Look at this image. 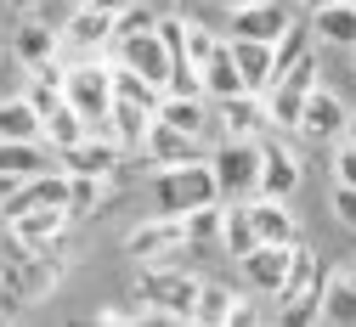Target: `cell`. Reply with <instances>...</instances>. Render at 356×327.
<instances>
[{
  "instance_id": "1",
  "label": "cell",
  "mask_w": 356,
  "mask_h": 327,
  "mask_svg": "<svg viewBox=\"0 0 356 327\" xmlns=\"http://www.w3.org/2000/svg\"><path fill=\"white\" fill-rule=\"evenodd\" d=\"M198 203H220L209 153H204V158H187V164H159V169H153V209H159V215H175V220H181V215L198 209Z\"/></svg>"
},
{
  "instance_id": "2",
  "label": "cell",
  "mask_w": 356,
  "mask_h": 327,
  "mask_svg": "<svg viewBox=\"0 0 356 327\" xmlns=\"http://www.w3.org/2000/svg\"><path fill=\"white\" fill-rule=\"evenodd\" d=\"M209 169H215L220 203L254 198V186H260V147H254V135H220V142L209 147Z\"/></svg>"
},
{
  "instance_id": "3",
  "label": "cell",
  "mask_w": 356,
  "mask_h": 327,
  "mask_svg": "<svg viewBox=\"0 0 356 327\" xmlns=\"http://www.w3.org/2000/svg\"><path fill=\"white\" fill-rule=\"evenodd\" d=\"M63 102L91 124V130H102V119H108V108H113V62H97V57L68 62V68H63Z\"/></svg>"
},
{
  "instance_id": "4",
  "label": "cell",
  "mask_w": 356,
  "mask_h": 327,
  "mask_svg": "<svg viewBox=\"0 0 356 327\" xmlns=\"http://www.w3.org/2000/svg\"><path fill=\"white\" fill-rule=\"evenodd\" d=\"M323 283H328L323 260L311 254V249H300V243H294V254H289V276H283V288L272 294V299H283V321H289V327H311V321H317Z\"/></svg>"
},
{
  "instance_id": "5",
  "label": "cell",
  "mask_w": 356,
  "mask_h": 327,
  "mask_svg": "<svg viewBox=\"0 0 356 327\" xmlns=\"http://www.w3.org/2000/svg\"><path fill=\"white\" fill-rule=\"evenodd\" d=\"M136 294L147 299V310H136V321H193L198 276H187V271H147Z\"/></svg>"
},
{
  "instance_id": "6",
  "label": "cell",
  "mask_w": 356,
  "mask_h": 327,
  "mask_svg": "<svg viewBox=\"0 0 356 327\" xmlns=\"http://www.w3.org/2000/svg\"><path fill=\"white\" fill-rule=\"evenodd\" d=\"M254 147H260V186H254V198H283L289 203L300 192V158L289 153V142H277L272 130H260Z\"/></svg>"
},
{
  "instance_id": "7",
  "label": "cell",
  "mask_w": 356,
  "mask_h": 327,
  "mask_svg": "<svg viewBox=\"0 0 356 327\" xmlns=\"http://www.w3.org/2000/svg\"><path fill=\"white\" fill-rule=\"evenodd\" d=\"M113 62H124V68H136L142 79H153L159 90L170 85V45L159 40V23L153 28H142V34H124V40H113Z\"/></svg>"
},
{
  "instance_id": "8",
  "label": "cell",
  "mask_w": 356,
  "mask_h": 327,
  "mask_svg": "<svg viewBox=\"0 0 356 327\" xmlns=\"http://www.w3.org/2000/svg\"><path fill=\"white\" fill-rule=\"evenodd\" d=\"M142 164H187V158H204L209 153V142H198V135H187V130H175V124H164L159 113L147 119V135H142Z\"/></svg>"
},
{
  "instance_id": "9",
  "label": "cell",
  "mask_w": 356,
  "mask_h": 327,
  "mask_svg": "<svg viewBox=\"0 0 356 327\" xmlns=\"http://www.w3.org/2000/svg\"><path fill=\"white\" fill-rule=\"evenodd\" d=\"M119 164H124V147L108 130H91V135H79L74 147L57 153V169H68V175H113Z\"/></svg>"
},
{
  "instance_id": "10",
  "label": "cell",
  "mask_w": 356,
  "mask_h": 327,
  "mask_svg": "<svg viewBox=\"0 0 356 327\" xmlns=\"http://www.w3.org/2000/svg\"><path fill=\"white\" fill-rule=\"evenodd\" d=\"M181 249H187V231H181L175 215H153V220H142V226L124 237V254L142 260V265H153V260H164V254H181Z\"/></svg>"
},
{
  "instance_id": "11",
  "label": "cell",
  "mask_w": 356,
  "mask_h": 327,
  "mask_svg": "<svg viewBox=\"0 0 356 327\" xmlns=\"http://www.w3.org/2000/svg\"><path fill=\"white\" fill-rule=\"evenodd\" d=\"M113 45V12H102L97 0H79L63 23V51H102Z\"/></svg>"
},
{
  "instance_id": "12",
  "label": "cell",
  "mask_w": 356,
  "mask_h": 327,
  "mask_svg": "<svg viewBox=\"0 0 356 327\" xmlns=\"http://www.w3.org/2000/svg\"><path fill=\"white\" fill-rule=\"evenodd\" d=\"M345 113L350 108L334 97V90L317 85L305 97V108H300V135H305V142H339V135H345Z\"/></svg>"
},
{
  "instance_id": "13",
  "label": "cell",
  "mask_w": 356,
  "mask_h": 327,
  "mask_svg": "<svg viewBox=\"0 0 356 327\" xmlns=\"http://www.w3.org/2000/svg\"><path fill=\"white\" fill-rule=\"evenodd\" d=\"M12 57H17L23 68H40V62H51V57H63V28L29 12V17L17 23V34H12Z\"/></svg>"
},
{
  "instance_id": "14",
  "label": "cell",
  "mask_w": 356,
  "mask_h": 327,
  "mask_svg": "<svg viewBox=\"0 0 356 327\" xmlns=\"http://www.w3.org/2000/svg\"><path fill=\"white\" fill-rule=\"evenodd\" d=\"M68 226H74V215H68V209H23V215H12V220H6V231H12L23 249H57Z\"/></svg>"
},
{
  "instance_id": "15",
  "label": "cell",
  "mask_w": 356,
  "mask_h": 327,
  "mask_svg": "<svg viewBox=\"0 0 356 327\" xmlns=\"http://www.w3.org/2000/svg\"><path fill=\"white\" fill-rule=\"evenodd\" d=\"M289 254H294V243H254V249L238 260L243 276H249V288L272 299V294L283 288V276H289Z\"/></svg>"
},
{
  "instance_id": "16",
  "label": "cell",
  "mask_w": 356,
  "mask_h": 327,
  "mask_svg": "<svg viewBox=\"0 0 356 327\" xmlns=\"http://www.w3.org/2000/svg\"><path fill=\"white\" fill-rule=\"evenodd\" d=\"M159 119L175 124V130H187V135H198V142H209V135H215V102H209V97L164 90V97H159Z\"/></svg>"
},
{
  "instance_id": "17",
  "label": "cell",
  "mask_w": 356,
  "mask_h": 327,
  "mask_svg": "<svg viewBox=\"0 0 356 327\" xmlns=\"http://www.w3.org/2000/svg\"><path fill=\"white\" fill-rule=\"evenodd\" d=\"M289 23H294V12L283 0H254L243 12H227V34H238V40H277Z\"/></svg>"
},
{
  "instance_id": "18",
  "label": "cell",
  "mask_w": 356,
  "mask_h": 327,
  "mask_svg": "<svg viewBox=\"0 0 356 327\" xmlns=\"http://www.w3.org/2000/svg\"><path fill=\"white\" fill-rule=\"evenodd\" d=\"M23 209H68V175L51 164V169H40V175H29L23 186H17V198L6 203V215L0 220H12V215H23Z\"/></svg>"
},
{
  "instance_id": "19",
  "label": "cell",
  "mask_w": 356,
  "mask_h": 327,
  "mask_svg": "<svg viewBox=\"0 0 356 327\" xmlns=\"http://www.w3.org/2000/svg\"><path fill=\"white\" fill-rule=\"evenodd\" d=\"M227 40H232V62H238V74L254 97L266 85H277V45L272 40H238V34H227Z\"/></svg>"
},
{
  "instance_id": "20",
  "label": "cell",
  "mask_w": 356,
  "mask_h": 327,
  "mask_svg": "<svg viewBox=\"0 0 356 327\" xmlns=\"http://www.w3.org/2000/svg\"><path fill=\"white\" fill-rule=\"evenodd\" d=\"M198 79H204V97H209V102L249 90V85H243V74H238V62H232V40H227V34H220V40H215V51L198 62Z\"/></svg>"
},
{
  "instance_id": "21",
  "label": "cell",
  "mask_w": 356,
  "mask_h": 327,
  "mask_svg": "<svg viewBox=\"0 0 356 327\" xmlns=\"http://www.w3.org/2000/svg\"><path fill=\"white\" fill-rule=\"evenodd\" d=\"M249 220H254V243H300V220L283 198H249Z\"/></svg>"
},
{
  "instance_id": "22",
  "label": "cell",
  "mask_w": 356,
  "mask_h": 327,
  "mask_svg": "<svg viewBox=\"0 0 356 327\" xmlns=\"http://www.w3.org/2000/svg\"><path fill=\"white\" fill-rule=\"evenodd\" d=\"M215 130L220 135H260L266 130V108L254 90H238V97H220L215 102Z\"/></svg>"
},
{
  "instance_id": "23",
  "label": "cell",
  "mask_w": 356,
  "mask_h": 327,
  "mask_svg": "<svg viewBox=\"0 0 356 327\" xmlns=\"http://www.w3.org/2000/svg\"><path fill=\"white\" fill-rule=\"evenodd\" d=\"M305 97H311V90H300V85H289V79L266 85V90H260L266 130H277V135H294V130H300V108H305Z\"/></svg>"
},
{
  "instance_id": "24",
  "label": "cell",
  "mask_w": 356,
  "mask_h": 327,
  "mask_svg": "<svg viewBox=\"0 0 356 327\" xmlns=\"http://www.w3.org/2000/svg\"><path fill=\"white\" fill-rule=\"evenodd\" d=\"M311 40H323V45H350V51H356V6H350V0L317 6V12H311Z\"/></svg>"
},
{
  "instance_id": "25",
  "label": "cell",
  "mask_w": 356,
  "mask_h": 327,
  "mask_svg": "<svg viewBox=\"0 0 356 327\" xmlns=\"http://www.w3.org/2000/svg\"><path fill=\"white\" fill-rule=\"evenodd\" d=\"M0 142H40V108L23 90L0 97Z\"/></svg>"
},
{
  "instance_id": "26",
  "label": "cell",
  "mask_w": 356,
  "mask_h": 327,
  "mask_svg": "<svg viewBox=\"0 0 356 327\" xmlns=\"http://www.w3.org/2000/svg\"><path fill=\"white\" fill-rule=\"evenodd\" d=\"M147 119H153L147 108H136V102H119V97H113V108H108L102 130L113 135V142H119L124 153H136V147H142V135H147Z\"/></svg>"
},
{
  "instance_id": "27",
  "label": "cell",
  "mask_w": 356,
  "mask_h": 327,
  "mask_svg": "<svg viewBox=\"0 0 356 327\" xmlns=\"http://www.w3.org/2000/svg\"><path fill=\"white\" fill-rule=\"evenodd\" d=\"M79 135H91V124H85L68 102H57L51 113H40V142H46L51 153H63V147H74Z\"/></svg>"
},
{
  "instance_id": "28",
  "label": "cell",
  "mask_w": 356,
  "mask_h": 327,
  "mask_svg": "<svg viewBox=\"0 0 356 327\" xmlns=\"http://www.w3.org/2000/svg\"><path fill=\"white\" fill-rule=\"evenodd\" d=\"M317 321H334V327H356V283H350V276H328V283H323V299H317Z\"/></svg>"
},
{
  "instance_id": "29",
  "label": "cell",
  "mask_w": 356,
  "mask_h": 327,
  "mask_svg": "<svg viewBox=\"0 0 356 327\" xmlns=\"http://www.w3.org/2000/svg\"><path fill=\"white\" fill-rule=\"evenodd\" d=\"M220 249L232 260H243L254 249V220H249V198L243 203H220Z\"/></svg>"
},
{
  "instance_id": "30",
  "label": "cell",
  "mask_w": 356,
  "mask_h": 327,
  "mask_svg": "<svg viewBox=\"0 0 356 327\" xmlns=\"http://www.w3.org/2000/svg\"><path fill=\"white\" fill-rule=\"evenodd\" d=\"M51 164H57V153L46 142H0V169H12V175H40Z\"/></svg>"
},
{
  "instance_id": "31",
  "label": "cell",
  "mask_w": 356,
  "mask_h": 327,
  "mask_svg": "<svg viewBox=\"0 0 356 327\" xmlns=\"http://www.w3.org/2000/svg\"><path fill=\"white\" fill-rule=\"evenodd\" d=\"M68 175V169H63ZM108 181L113 175H68V215L74 220H91L97 209H102V198H108Z\"/></svg>"
},
{
  "instance_id": "32",
  "label": "cell",
  "mask_w": 356,
  "mask_h": 327,
  "mask_svg": "<svg viewBox=\"0 0 356 327\" xmlns=\"http://www.w3.org/2000/svg\"><path fill=\"white\" fill-rule=\"evenodd\" d=\"M238 288L227 283H198V299H193V321L198 327H227V310H232Z\"/></svg>"
},
{
  "instance_id": "33",
  "label": "cell",
  "mask_w": 356,
  "mask_h": 327,
  "mask_svg": "<svg viewBox=\"0 0 356 327\" xmlns=\"http://www.w3.org/2000/svg\"><path fill=\"white\" fill-rule=\"evenodd\" d=\"M113 97H119V102H136V108H147V113H159V97H164V90H159L153 79H142L136 68L113 62Z\"/></svg>"
},
{
  "instance_id": "34",
  "label": "cell",
  "mask_w": 356,
  "mask_h": 327,
  "mask_svg": "<svg viewBox=\"0 0 356 327\" xmlns=\"http://www.w3.org/2000/svg\"><path fill=\"white\" fill-rule=\"evenodd\" d=\"M181 231H187V249H215L220 243V203H198L181 215Z\"/></svg>"
},
{
  "instance_id": "35",
  "label": "cell",
  "mask_w": 356,
  "mask_h": 327,
  "mask_svg": "<svg viewBox=\"0 0 356 327\" xmlns=\"http://www.w3.org/2000/svg\"><path fill=\"white\" fill-rule=\"evenodd\" d=\"M215 40H220V34H215V28H204V23L187 12V40H181V51H187V62H193V68H198V62L215 51Z\"/></svg>"
},
{
  "instance_id": "36",
  "label": "cell",
  "mask_w": 356,
  "mask_h": 327,
  "mask_svg": "<svg viewBox=\"0 0 356 327\" xmlns=\"http://www.w3.org/2000/svg\"><path fill=\"white\" fill-rule=\"evenodd\" d=\"M159 23V12L153 6H142V0H130V6L113 17V40H124V34H142V28H153Z\"/></svg>"
},
{
  "instance_id": "37",
  "label": "cell",
  "mask_w": 356,
  "mask_h": 327,
  "mask_svg": "<svg viewBox=\"0 0 356 327\" xmlns=\"http://www.w3.org/2000/svg\"><path fill=\"white\" fill-rule=\"evenodd\" d=\"M328 209H334V220H339L345 231H356V186L334 181V198H328Z\"/></svg>"
},
{
  "instance_id": "38",
  "label": "cell",
  "mask_w": 356,
  "mask_h": 327,
  "mask_svg": "<svg viewBox=\"0 0 356 327\" xmlns=\"http://www.w3.org/2000/svg\"><path fill=\"white\" fill-rule=\"evenodd\" d=\"M260 321H266V310H260L254 299H243V294H238V299H232V310H227V327H260Z\"/></svg>"
},
{
  "instance_id": "39",
  "label": "cell",
  "mask_w": 356,
  "mask_h": 327,
  "mask_svg": "<svg viewBox=\"0 0 356 327\" xmlns=\"http://www.w3.org/2000/svg\"><path fill=\"white\" fill-rule=\"evenodd\" d=\"M334 181L356 186V142H339V153H334Z\"/></svg>"
},
{
  "instance_id": "40",
  "label": "cell",
  "mask_w": 356,
  "mask_h": 327,
  "mask_svg": "<svg viewBox=\"0 0 356 327\" xmlns=\"http://www.w3.org/2000/svg\"><path fill=\"white\" fill-rule=\"evenodd\" d=\"M12 90H23V62H0V97H12Z\"/></svg>"
},
{
  "instance_id": "41",
  "label": "cell",
  "mask_w": 356,
  "mask_h": 327,
  "mask_svg": "<svg viewBox=\"0 0 356 327\" xmlns=\"http://www.w3.org/2000/svg\"><path fill=\"white\" fill-rule=\"evenodd\" d=\"M29 175H12V169H0V215H6V203L17 198V186H23Z\"/></svg>"
},
{
  "instance_id": "42",
  "label": "cell",
  "mask_w": 356,
  "mask_h": 327,
  "mask_svg": "<svg viewBox=\"0 0 356 327\" xmlns=\"http://www.w3.org/2000/svg\"><path fill=\"white\" fill-rule=\"evenodd\" d=\"M97 321H108V327H113V321H119V327H124V321H136V310H119V305H108V310H102V316H97Z\"/></svg>"
},
{
  "instance_id": "43",
  "label": "cell",
  "mask_w": 356,
  "mask_h": 327,
  "mask_svg": "<svg viewBox=\"0 0 356 327\" xmlns=\"http://www.w3.org/2000/svg\"><path fill=\"white\" fill-rule=\"evenodd\" d=\"M6 6H12L17 17H29V12H40V6H46V0H6Z\"/></svg>"
},
{
  "instance_id": "44",
  "label": "cell",
  "mask_w": 356,
  "mask_h": 327,
  "mask_svg": "<svg viewBox=\"0 0 356 327\" xmlns=\"http://www.w3.org/2000/svg\"><path fill=\"white\" fill-rule=\"evenodd\" d=\"M215 12H243V6H254V0H209Z\"/></svg>"
},
{
  "instance_id": "45",
  "label": "cell",
  "mask_w": 356,
  "mask_h": 327,
  "mask_svg": "<svg viewBox=\"0 0 356 327\" xmlns=\"http://www.w3.org/2000/svg\"><path fill=\"white\" fill-rule=\"evenodd\" d=\"M339 142H356V108L345 113V135H339Z\"/></svg>"
},
{
  "instance_id": "46",
  "label": "cell",
  "mask_w": 356,
  "mask_h": 327,
  "mask_svg": "<svg viewBox=\"0 0 356 327\" xmlns=\"http://www.w3.org/2000/svg\"><path fill=\"white\" fill-rule=\"evenodd\" d=\"M300 6H305V12H317V6H334V0H300Z\"/></svg>"
},
{
  "instance_id": "47",
  "label": "cell",
  "mask_w": 356,
  "mask_h": 327,
  "mask_svg": "<svg viewBox=\"0 0 356 327\" xmlns=\"http://www.w3.org/2000/svg\"><path fill=\"white\" fill-rule=\"evenodd\" d=\"M345 276H350V283H356V271H345Z\"/></svg>"
},
{
  "instance_id": "48",
  "label": "cell",
  "mask_w": 356,
  "mask_h": 327,
  "mask_svg": "<svg viewBox=\"0 0 356 327\" xmlns=\"http://www.w3.org/2000/svg\"><path fill=\"white\" fill-rule=\"evenodd\" d=\"M68 6H79V0H68Z\"/></svg>"
},
{
  "instance_id": "49",
  "label": "cell",
  "mask_w": 356,
  "mask_h": 327,
  "mask_svg": "<svg viewBox=\"0 0 356 327\" xmlns=\"http://www.w3.org/2000/svg\"><path fill=\"white\" fill-rule=\"evenodd\" d=\"M350 6H356V0H350Z\"/></svg>"
}]
</instances>
